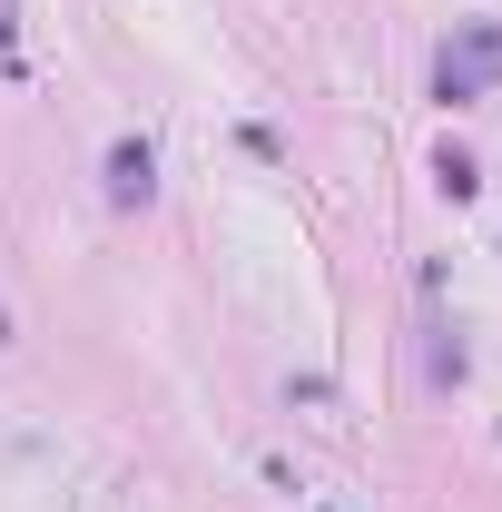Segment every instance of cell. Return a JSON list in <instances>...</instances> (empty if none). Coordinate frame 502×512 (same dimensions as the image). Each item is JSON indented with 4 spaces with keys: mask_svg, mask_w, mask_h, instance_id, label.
Instances as JSON below:
<instances>
[{
    "mask_svg": "<svg viewBox=\"0 0 502 512\" xmlns=\"http://www.w3.org/2000/svg\"><path fill=\"white\" fill-rule=\"evenodd\" d=\"M109 188H119V197H148V148H119V158H109Z\"/></svg>",
    "mask_w": 502,
    "mask_h": 512,
    "instance_id": "cell-1",
    "label": "cell"
}]
</instances>
